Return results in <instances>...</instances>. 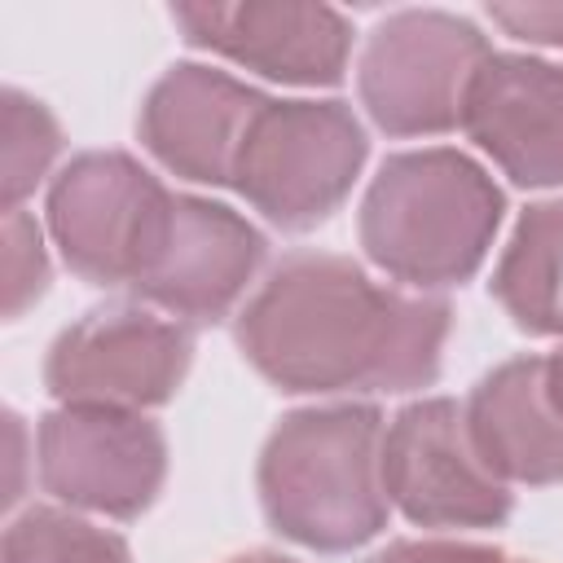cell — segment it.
<instances>
[{
	"label": "cell",
	"instance_id": "6da1fadb",
	"mask_svg": "<svg viewBox=\"0 0 563 563\" xmlns=\"http://www.w3.org/2000/svg\"><path fill=\"white\" fill-rule=\"evenodd\" d=\"M453 312L378 286L347 255H286L238 312L242 356L277 391H413L440 374Z\"/></svg>",
	"mask_w": 563,
	"mask_h": 563
},
{
	"label": "cell",
	"instance_id": "ac0fdd59",
	"mask_svg": "<svg viewBox=\"0 0 563 563\" xmlns=\"http://www.w3.org/2000/svg\"><path fill=\"white\" fill-rule=\"evenodd\" d=\"M48 255L40 242V224L18 207L4 211V317H18L26 303L44 295Z\"/></svg>",
	"mask_w": 563,
	"mask_h": 563
},
{
	"label": "cell",
	"instance_id": "d6986e66",
	"mask_svg": "<svg viewBox=\"0 0 563 563\" xmlns=\"http://www.w3.org/2000/svg\"><path fill=\"white\" fill-rule=\"evenodd\" d=\"M369 563H510V559L493 545H471V541H391Z\"/></svg>",
	"mask_w": 563,
	"mask_h": 563
},
{
	"label": "cell",
	"instance_id": "9c48e42d",
	"mask_svg": "<svg viewBox=\"0 0 563 563\" xmlns=\"http://www.w3.org/2000/svg\"><path fill=\"white\" fill-rule=\"evenodd\" d=\"M35 471L62 506L136 519L163 488L167 440L145 413L57 405L40 418Z\"/></svg>",
	"mask_w": 563,
	"mask_h": 563
},
{
	"label": "cell",
	"instance_id": "9a60e30c",
	"mask_svg": "<svg viewBox=\"0 0 563 563\" xmlns=\"http://www.w3.org/2000/svg\"><path fill=\"white\" fill-rule=\"evenodd\" d=\"M488 290L519 330L563 339V198L519 216Z\"/></svg>",
	"mask_w": 563,
	"mask_h": 563
},
{
	"label": "cell",
	"instance_id": "3957f363",
	"mask_svg": "<svg viewBox=\"0 0 563 563\" xmlns=\"http://www.w3.org/2000/svg\"><path fill=\"white\" fill-rule=\"evenodd\" d=\"M501 211V189L462 150H405L361 198V246L405 286H457L484 264Z\"/></svg>",
	"mask_w": 563,
	"mask_h": 563
},
{
	"label": "cell",
	"instance_id": "e0dca14e",
	"mask_svg": "<svg viewBox=\"0 0 563 563\" xmlns=\"http://www.w3.org/2000/svg\"><path fill=\"white\" fill-rule=\"evenodd\" d=\"M62 150V128L57 119L44 110V101L4 88V211H18L22 198L44 180V172L53 167Z\"/></svg>",
	"mask_w": 563,
	"mask_h": 563
},
{
	"label": "cell",
	"instance_id": "ba28073f",
	"mask_svg": "<svg viewBox=\"0 0 563 563\" xmlns=\"http://www.w3.org/2000/svg\"><path fill=\"white\" fill-rule=\"evenodd\" d=\"M194 361L185 325L145 308H97L57 334L44 361V387L62 405L154 409L176 396Z\"/></svg>",
	"mask_w": 563,
	"mask_h": 563
},
{
	"label": "cell",
	"instance_id": "7c38bea8",
	"mask_svg": "<svg viewBox=\"0 0 563 563\" xmlns=\"http://www.w3.org/2000/svg\"><path fill=\"white\" fill-rule=\"evenodd\" d=\"M264 101V92L216 66L176 62L150 88L136 132L167 172L194 185H233L242 141Z\"/></svg>",
	"mask_w": 563,
	"mask_h": 563
},
{
	"label": "cell",
	"instance_id": "8fae6325",
	"mask_svg": "<svg viewBox=\"0 0 563 563\" xmlns=\"http://www.w3.org/2000/svg\"><path fill=\"white\" fill-rule=\"evenodd\" d=\"M260 260L264 233L246 216L211 198L176 194L163 246L132 290L172 317L220 321L242 299Z\"/></svg>",
	"mask_w": 563,
	"mask_h": 563
},
{
	"label": "cell",
	"instance_id": "52a82bcc",
	"mask_svg": "<svg viewBox=\"0 0 563 563\" xmlns=\"http://www.w3.org/2000/svg\"><path fill=\"white\" fill-rule=\"evenodd\" d=\"M383 488L418 528H497L510 515V484L488 471L449 396L413 400L387 422Z\"/></svg>",
	"mask_w": 563,
	"mask_h": 563
},
{
	"label": "cell",
	"instance_id": "ffe728a7",
	"mask_svg": "<svg viewBox=\"0 0 563 563\" xmlns=\"http://www.w3.org/2000/svg\"><path fill=\"white\" fill-rule=\"evenodd\" d=\"M488 18L515 40L563 48V4H488Z\"/></svg>",
	"mask_w": 563,
	"mask_h": 563
},
{
	"label": "cell",
	"instance_id": "8992f818",
	"mask_svg": "<svg viewBox=\"0 0 563 563\" xmlns=\"http://www.w3.org/2000/svg\"><path fill=\"white\" fill-rule=\"evenodd\" d=\"M172 198L132 154L88 150L48 189V233L84 282L136 286L163 246Z\"/></svg>",
	"mask_w": 563,
	"mask_h": 563
},
{
	"label": "cell",
	"instance_id": "44dd1931",
	"mask_svg": "<svg viewBox=\"0 0 563 563\" xmlns=\"http://www.w3.org/2000/svg\"><path fill=\"white\" fill-rule=\"evenodd\" d=\"M229 563H295V559L273 554V550H251V554H238V559H229Z\"/></svg>",
	"mask_w": 563,
	"mask_h": 563
},
{
	"label": "cell",
	"instance_id": "4fadbf2b",
	"mask_svg": "<svg viewBox=\"0 0 563 563\" xmlns=\"http://www.w3.org/2000/svg\"><path fill=\"white\" fill-rule=\"evenodd\" d=\"M462 128L515 185H563V66L488 53L466 92Z\"/></svg>",
	"mask_w": 563,
	"mask_h": 563
},
{
	"label": "cell",
	"instance_id": "30bf717a",
	"mask_svg": "<svg viewBox=\"0 0 563 563\" xmlns=\"http://www.w3.org/2000/svg\"><path fill=\"white\" fill-rule=\"evenodd\" d=\"M172 22L194 48H211L264 79L325 88L343 79L352 26L330 4L242 0V4H172Z\"/></svg>",
	"mask_w": 563,
	"mask_h": 563
},
{
	"label": "cell",
	"instance_id": "7a4b0ae2",
	"mask_svg": "<svg viewBox=\"0 0 563 563\" xmlns=\"http://www.w3.org/2000/svg\"><path fill=\"white\" fill-rule=\"evenodd\" d=\"M383 413L374 405H312L286 413L260 453L264 519L295 545L343 554L387 523Z\"/></svg>",
	"mask_w": 563,
	"mask_h": 563
},
{
	"label": "cell",
	"instance_id": "5bb4252c",
	"mask_svg": "<svg viewBox=\"0 0 563 563\" xmlns=\"http://www.w3.org/2000/svg\"><path fill=\"white\" fill-rule=\"evenodd\" d=\"M462 409L493 475L506 484L563 479V347L497 365Z\"/></svg>",
	"mask_w": 563,
	"mask_h": 563
},
{
	"label": "cell",
	"instance_id": "5b68a950",
	"mask_svg": "<svg viewBox=\"0 0 563 563\" xmlns=\"http://www.w3.org/2000/svg\"><path fill=\"white\" fill-rule=\"evenodd\" d=\"M488 53L493 48L479 26L457 13H387L361 48V106L387 136H435L462 128L466 92Z\"/></svg>",
	"mask_w": 563,
	"mask_h": 563
},
{
	"label": "cell",
	"instance_id": "2e32d148",
	"mask_svg": "<svg viewBox=\"0 0 563 563\" xmlns=\"http://www.w3.org/2000/svg\"><path fill=\"white\" fill-rule=\"evenodd\" d=\"M0 563H132V554L123 537L70 510L31 506L4 528Z\"/></svg>",
	"mask_w": 563,
	"mask_h": 563
},
{
	"label": "cell",
	"instance_id": "277c9868",
	"mask_svg": "<svg viewBox=\"0 0 563 563\" xmlns=\"http://www.w3.org/2000/svg\"><path fill=\"white\" fill-rule=\"evenodd\" d=\"M365 154L352 106L268 97L242 141L233 189L277 229H312L352 194Z\"/></svg>",
	"mask_w": 563,
	"mask_h": 563
}]
</instances>
